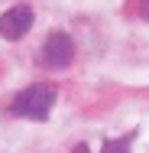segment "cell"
<instances>
[{"instance_id": "obj_5", "label": "cell", "mask_w": 149, "mask_h": 153, "mask_svg": "<svg viewBox=\"0 0 149 153\" xmlns=\"http://www.w3.org/2000/svg\"><path fill=\"white\" fill-rule=\"evenodd\" d=\"M139 16L149 23V0H139Z\"/></svg>"}, {"instance_id": "obj_4", "label": "cell", "mask_w": 149, "mask_h": 153, "mask_svg": "<svg viewBox=\"0 0 149 153\" xmlns=\"http://www.w3.org/2000/svg\"><path fill=\"white\" fill-rule=\"evenodd\" d=\"M133 137H136V134H126V137H117V140H107V143L101 147V153H130Z\"/></svg>"}, {"instance_id": "obj_1", "label": "cell", "mask_w": 149, "mask_h": 153, "mask_svg": "<svg viewBox=\"0 0 149 153\" xmlns=\"http://www.w3.org/2000/svg\"><path fill=\"white\" fill-rule=\"evenodd\" d=\"M55 104V88L39 82V85H29L10 101V114L13 117H23V121H46L49 111Z\"/></svg>"}, {"instance_id": "obj_3", "label": "cell", "mask_w": 149, "mask_h": 153, "mask_svg": "<svg viewBox=\"0 0 149 153\" xmlns=\"http://www.w3.org/2000/svg\"><path fill=\"white\" fill-rule=\"evenodd\" d=\"M32 10L26 3H16V7H10L7 13H0V36L7 39V42H16V39H23L26 33L32 30Z\"/></svg>"}, {"instance_id": "obj_6", "label": "cell", "mask_w": 149, "mask_h": 153, "mask_svg": "<svg viewBox=\"0 0 149 153\" xmlns=\"http://www.w3.org/2000/svg\"><path fill=\"white\" fill-rule=\"evenodd\" d=\"M75 153H88V147H75Z\"/></svg>"}, {"instance_id": "obj_2", "label": "cell", "mask_w": 149, "mask_h": 153, "mask_svg": "<svg viewBox=\"0 0 149 153\" xmlns=\"http://www.w3.org/2000/svg\"><path fill=\"white\" fill-rule=\"evenodd\" d=\"M75 59V42H71V36L62 30H52L46 36V42H42V62L49 65V68H68Z\"/></svg>"}]
</instances>
